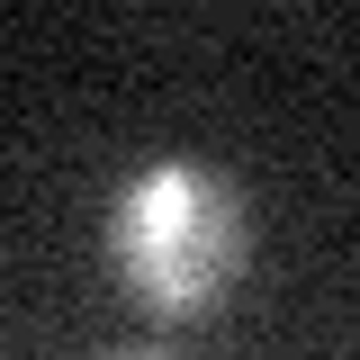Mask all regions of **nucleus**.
Returning <instances> with one entry per match:
<instances>
[{
    "mask_svg": "<svg viewBox=\"0 0 360 360\" xmlns=\"http://www.w3.org/2000/svg\"><path fill=\"white\" fill-rule=\"evenodd\" d=\"M252 262V198L207 162H153L108 207V270L144 315L198 324Z\"/></svg>",
    "mask_w": 360,
    "mask_h": 360,
    "instance_id": "nucleus-1",
    "label": "nucleus"
},
{
    "mask_svg": "<svg viewBox=\"0 0 360 360\" xmlns=\"http://www.w3.org/2000/svg\"><path fill=\"white\" fill-rule=\"evenodd\" d=\"M108 360H172V352H108Z\"/></svg>",
    "mask_w": 360,
    "mask_h": 360,
    "instance_id": "nucleus-2",
    "label": "nucleus"
}]
</instances>
